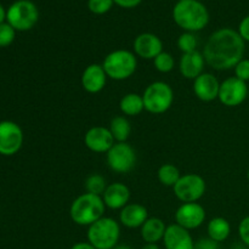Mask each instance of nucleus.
<instances>
[{
	"instance_id": "nucleus-1",
	"label": "nucleus",
	"mask_w": 249,
	"mask_h": 249,
	"mask_svg": "<svg viewBox=\"0 0 249 249\" xmlns=\"http://www.w3.org/2000/svg\"><path fill=\"white\" fill-rule=\"evenodd\" d=\"M246 44L237 31L221 28L214 32L204 45L203 56L206 63L216 71L235 68L243 58Z\"/></svg>"
},
{
	"instance_id": "nucleus-2",
	"label": "nucleus",
	"mask_w": 249,
	"mask_h": 249,
	"mask_svg": "<svg viewBox=\"0 0 249 249\" xmlns=\"http://www.w3.org/2000/svg\"><path fill=\"white\" fill-rule=\"evenodd\" d=\"M173 18L180 28L195 33L209 23V12L198 0H179L173 9Z\"/></svg>"
},
{
	"instance_id": "nucleus-3",
	"label": "nucleus",
	"mask_w": 249,
	"mask_h": 249,
	"mask_svg": "<svg viewBox=\"0 0 249 249\" xmlns=\"http://www.w3.org/2000/svg\"><path fill=\"white\" fill-rule=\"evenodd\" d=\"M106 206L101 196L92 194H83L72 202L70 208V215L73 223L80 226H88L104 216Z\"/></svg>"
},
{
	"instance_id": "nucleus-4",
	"label": "nucleus",
	"mask_w": 249,
	"mask_h": 249,
	"mask_svg": "<svg viewBox=\"0 0 249 249\" xmlns=\"http://www.w3.org/2000/svg\"><path fill=\"white\" fill-rule=\"evenodd\" d=\"M88 242L96 249H113L121 237V226L113 218L102 216L88 229Z\"/></svg>"
},
{
	"instance_id": "nucleus-5",
	"label": "nucleus",
	"mask_w": 249,
	"mask_h": 249,
	"mask_svg": "<svg viewBox=\"0 0 249 249\" xmlns=\"http://www.w3.org/2000/svg\"><path fill=\"white\" fill-rule=\"evenodd\" d=\"M107 77L113 80H125L135 73L138 68V58L129 50H114L105 57L102 62Z\"/></svg>"
},
{
	"instance_id": "nucleus-6",
	"label": "nucleus",
	"mask_w": 249,
	"mask_h": 249,
	"mask_svg": "<svg viewBox=\"0 0 249 249\" xmlns=\"http://www.w3.org/2000/svg\"><path fill=\"white\" fill-rule=\"evenodd\" d=\"M145 109L153 114H162L172 107L174 102V91L164 82H153L142 94Z\"/></svg>"
},
{
	"instance_id": "nucleus-7",
	"label": "nucleus",
	"mask_w": 249,
	"mask_h": 249,
	"mask_svg": "<svg viewBox=\"0 0 249 249\" xmlns=\"http://www.w3.org/2000/svg\"><path fill=\"white\" fill-rule=\"evenodd\" d=\"M39 19L38 7L31 0H17L6 11V21L15 31L26 32L33 28Z\"/></svg>"
},
{
	"instance_id": "nucleus-8",
	"label": "nucleus",
	"mask_w": 249,
	"mask_h": 249,
	"mask_svg": "<svg viewBox=\"0 0 249 249\" xmlns=\"http://www.w3.org/2000/svg\"><path fill=\"white\" fill-rule=\"evenodd\" d=\"M174 195L182 203H192L201 199L206 194V181L198 174H185L173 186Z\"/></svg>"
},
{
	"instance_id": "nucleus-9",
	"label": "nucleus",
	"mask_w": 249,
	"mask_h": 249,
	"mask_svg": "<svg viewBox=\"0 0 249 249\" xmlns=\"http://www.w3.org/2000/svg\"><path fill=\"white\" fill-rule=\"evenodd\" d=\"M107 163L113 172L126 174L136 164L135 150L128 142H116L107 152Z\"/></svg>"
},
{
	"instance_id": "nucleus-10",
	"label": "nucleus",
	"mask_w": 249,
	"mask_h": 249,
	"mask_svg": "<svg viewBox=\"0 0 249 249\" xmlns=\"http://www.w3.org/2000/svg\"><path fill=\"white\" fill-rule=\"evenodd\" d=\"M23 145L21 126L11 121L0 122V155L14 156Z\"/></svg>"
},
{
	"instance_id": "nucleus-11",
	"label": "nucleus",
	"mask_w": 249,
	"mask_h": 249,
	"mask_svg": "<svg viewBox=\"0 0 249 249\" xmlns=\"http://www.w3.org/2000/svg\"><path fill=\"white\" fill-rule=\"evenodd\" d=\"M248 94L249 89L247 83L236 77H231L220 83L218 99L225 106L236 107L245 102Z\"/></svg>"
},
{
	"instance_id": "nucleus-12",
	"label": "nucleus",
	"mask_w": 249,
	"mask_h": 249,
	"mask_svg": "<svg viewBox=\"0 0 249 249\" xmlns=\"http://www.w3.org/2000/svg\"><path fill=\"white\" fill-rule=\"evenodd\" d=\"M206 220V211L197 202L182 203L175 213V221L178 225L186 230H195L199 228Z\"/></svg>"
},
{
	"instance_id": "nucleus-13",
	"label": "nucleus",
	"mask_w": 249,
	"mask_h": 249,
	"mask_svg": "<svg viewBox=\"0 0 249 249\" xmlns=\"http://www.w3.org/2000/svg\"><path fill=\"white\" fill-rule=\"evenodd\" d=\"M84 143L90 151L96 153H107L116 143L113 135L106 126H92L84 136Z\"/></svg>"
},
{
	"instance_id": "nucleus-14",
	"label": "nucleus",
	"mask_w": 249,
	"mask_h": 249,
	"mask_svg": "<svg viewBox=\"0 0 249 249\" xmlns=\"http://www.w3.org/2000/svg\"><path fill=\"white\" fill-rule=\"evenodd\" d=\"M134 53L143 60H155L163 51V43L160 36L152 33H142L134 40Z\"/></svg>"
},
{
	"instance_id": "nucleus-15",
	"label": "nucleus",
	"mask_w": 249,
	"mask_h": 249,
	"mask_svg": "<svg viewBox=\"0 0 249 249\" xmlns=\"http://www.w3.org/2000/svg\"><path fill=\"white\" fill-rule=\"evenodd\" d=\"M220 83L212 73H202L194 80V92L203 102H211L218 99Z\"/></svg>"
},
{
	"instance_id": "nucleus-16",
	"label": "nucleus",
	"mask_w": 249,
	"mask_h": 249,
	"mask_svg": "<svg viewBox=\"0 0 249 249\" xmlns=\"http://www.w3.org/2000/svg\"><path fill=\"white\" fill-rule=\"evenodd\" d=\"M165 249H195V242L189 230L178 224L167 226L163 237Z\"/></svg>"
},
{
	"instance_id": "nucleus-17",
	"label": "nucleus",
	"mask_w": 249,
	"mask_h": 249,
	"mask_svg": "<svg viewBox=\"0 0 249 249\" xmlns=\"http://www.w3.org/2000/svg\"><path fill=\"white\" fill-rule=\"evenodd\" d=\"M107 74L102 65L92 63L89 65L82 74V87L85 91L90 94H97L106 87Z\"/></svg>"
},
{
	"instance_id": "nucleus-18",
	"label": "nucleus",
	"mask_w": 249,
	"mask_h": 249,
	"mask_svg": "<svg viewBox=\"0 0 249 249\" xmlns=\"http://www.w3.org/2000/svg\"><path fill=\"white\" fill-rule=\"evenodd\" d=\"M102 199L107 208L123 209L130 199V190L122 182H113L107 186L106 191L102 195Z\"/></svg>"
},
{
	"instance_id": "nucleus-19",
	"label": "nucleus",
	"mask_w": 249,
	"mask_h": 249,
	"mask_svg": "<svg viewBox=\"0 0 249 249\" xmlns=\"http://www.w3.org/2000/svg\"><path fill=\"white\" fill-rule=\"evenodd\" d=\"M204 63H206V60H204L203 53H199L198 50L182 53L180 57L179 71L184 78L195 80L203 73Z\"/></svg>"
},
{
	"instance_id": "nucleus-20",
	"label": "nucleus",
	"mask_w": 249,
	"mask_h": 249,
	"mask_svg": "<svg viewBox=\"0 0 249 249\" xmlns=\"http://www.w3.org/2000/svg\"><path fill=\"white\" fill-rule=\"evenodd\" d=\"M147 219V209L139 203H128L119 213V220L128 229L141 228Z\"/></svg>"
},
{
	"instance_id": "nucleus-21",
	"label": "nucleus",
	"mask_w": 249,
	"mask_h": 249,
	"mask_svg": "<svg viewBox=\"0 0 249 249\" xmlns=\"http://www.w3.org/2000/svg\"><path fill=\"white\" fill-rule=\"evenodd\" d=\"M140 229L141 237L146 243H157L164 237L167 226L162 219L148 218Z\"/></svg>"
},
{
	"instance_id": "nucleus-22",
	"label": "nucleus",
	"mask_w": 249,
	"mask_h": 249,
	"mask_svg": "<svg viewBox=\"0 0 249 249\" xmlns=\"http://www.w3.org/2000/svg\"><path fill=\"white\" fill-rule=\"evenodd\" d=\"M207 233H208V237L212 238L215 242L220 243L224 242L229 238L231 233V225L225 218H218L212 219L208 223L207 226Z\"/></svg>"
},
{
	"instance_id": "nucleus-23",
	"label": "nucleus",
	"mask_w": 249,
	"mask_h": 249,
	"mask_svg": "<svg viewBox=\"0 0 249 249\" xmlns=\"http://www.w3.org/2000/svg\"><path fill=\"white\" fill-rule=\"evenodd\" d=\"M119 108H121L122 113L125 116H138L145 109L142 95L135 94V92L124 95L119 102Z\"/></svg>"
},
{
	"instance_id": "nucleus-24",
	"label": "nucleus",
	"mask_w": 249,
	"mask_h": 249,
	"mask_svg": "<svg viewBox=\"0 0 249 249\" xmlns=\"http://www.w3.org/2000/svg\"><path fill=\"white\" fill-rule=\"evenodd\" d=\"M109 131L113 135L116 142H126L131 133V125L125 117H114L109 124Z\"/></svg>"
},
{
	"instance_id": "nucleus-25",
	"label": "nucleus",
	"mask_w": 249,
	"mask_h": 249,
	"mask_svg": "<svg viewBox=\"0 0 249 249\" xmlns=\"http://www.w3.org/2000/svg\"><path fill=\"white\" fill-rule=\"evenodd\" d=\"M180 178H181V175H180L179 169L174 164L167 163L158 169V180L164 186L173 187Z\"/></svg>"
},
{
	"instance_id": "nucleus-26",
	"label": "nucleus",
	"mask_w": 249,
	"mask_h": 249,
	"mask_svg": "<svg viewBox=\"0 0 249 249\" xmlns=\"http://www.w3.org/2000/svg\"><path fill=\"white\" fill-rule=\"evenodd\" d=\"M107 181L101 174H91L85 180V190L88 194L102 196L107 189Z\"/></svg>"
},
{
	"instance_id": "nucleus-27",
	"label": "nucleus",
	"mask_w": 249,
	"mask_h": 249,
	"mask_svg": "<svg viewBox=\"0 0 249 249\" xmlns=\"http://www.w3.org/2000/svg\"><path fill=\"white\" fill-rule=\"evenodd\" d=\"M153 63H155V67L158 72L169 73L174 70L175 60L174 57H173L172 53L162 51V53L153 60Z\"/></svg>"
},
{
	"instance_id": "nucleus-28",
	"label": "nucleus",
	"mask_w": 249,
	"mask_h": 249,
	"mask_svg": "<svg viewBox=\"0 0 249 249\" xmlns=\"http://www.w3.org/2000/svg\"><path fill=\"white\" fill-rule=\"evenodd\" d=\"M178 48L182 53H189L197 50V38L194 33L185 32L178 39Z\"/></svg>"
},
{
	"instance_id": "nucleus-29",
	"label": "nucleus",
	"mask_w": 249,
	"mask_h": 249,
	"mask_svg": "<svg viewBox=\"0 0 249 249\" xmlns=\"http://www.w3.org/2000/svg\"><path fill=\"white\" fill-rule=\"evenodd\" d=\"M16 36V31L7 22L0 24V48L11 45Z\"/></svg>"
},
{
	"instance_id": "nucleus-30",
	"label": "nucleus",
	"mask_w": 249,
	"mask_h": 249,
	"mask_svg": "<svg viewBox=\"0 0 249 249\" xmlns=\"http://www.w3.org/2000/svg\"><path fill=\"white\" fill-rule=\"evenodd\" d=\"M113 4V0H89L88 7L92 14L104 15L112 9Z\"/></svg>"
},
{
	"instance_id": "nucleus-31",
	"label": "nucleus",
	"mask_w": 249,
	"mask_h": 249,
	"mask_svg": "<svg viewBox=\"0 0 249 249\" xmlns=\"http://www.w3.org/2000/svg\"><path fill=\"white\" fill-rule=\"evenodd\" d=\"M235 77L247 83L249 80V60L242 58L237 65L235 66Z\"/></svg>"
},
{
	"instance_id": "nucleus-32",
	"label": "nucleus",
	"mask_w": 249,
	"mask_h": 249,
	"mask_svg": "<svg viewBox=\"0 0 249 249\" xmlns=\"http://www.w3.org/2000/svg\"><path fill=\"white\" fill-rule=\"evenodd\" d=\"M238 235H240L242 242L249 247V216H246L245 219L241 220L240 225H238Z\"/></svg>"
},
{
	"instance_id": "nucleus-33",
	"label": "nucleus",
	"mask_w": 249,
	"mask_h": 249,
	"mask_svg": "<svg viewBox=\"0 0 249 249\" xmlns=\"http://www.w3.org/2000/svg\"><path fill=\"white\" fill-rule=\"evenodd\" d=\"M195 249H219V243L212 238H201L195 242Z\"/></svg>"
},
{
	"instance_id": "nucleus-34",
	"label": "nucleus",
	"mask_w": 249,
	"mask_h": 249,
	"mask_svg": "<svg viewBox=\"0 0 249 249\" xmlns=\"http://www.w3.org/2000/svg\"><path fill=\"white\" fill-rule=\"evenodd\" d=\"M237 32L240 33V36H242L243 40L249 41V15L241 21Z\"/></svg>"
},
{
	"instance_id": "nucleus-35",
	"label": "nucleus",
	"mask_w": 249,
	"mask_h": 249,
	"mask_svg": "<svg viewBox=\"0 0 249 249\" xmlns=\"http://www.w3.org/2000/svg\"><path fill=\"white\" fill-rule=\"evenodd\" d=\"M114 4L118 6L124 7V9H133V7L138 6L142 0H113Z\"/></svg>"
},
{
	"instance_id": "nucleus-36",
	"label": "nucleus",
	"mask_w": 249,
	"mask_h": 249,
	"mask_svg": "<svg viewBox=\"0 0 249 249\" xmlns=\"http://www.w3.org/2000/svg\"><path fill=\"white\" fill-rule=\"evenodd\" d=\"M71 249H96L90 242H78L73 245Z\"/></svg>"
},
{
	"instance_id": "nucleus-37",
	"label": "nucleus",
	"mask_w": 249,
	"mask_h": 249,
	"mask_svg": "<svg viewBox=\"0 0 249 249\" xmlns=\"http://www.w3.org/2000/svg\"><path fill=\"white\" fill-rule=\"evenodd\" d=\"M5 19H6V10H5L4 6L0 4V24L4 23Z\"/></svg>"
},
{
	"instance_id": "nucleus-38",
	"label": "nucleus",
	"mask_w": 249,
	"mask_h": 249,
	"mask_svg": "<svg viewBox=\"0 0 249 249\" xmlns=\"http://www.w3.org/2000/svg\"><path fill=\"white\" fill-rule=\"evenodd\" d=\"M141 249H160V248L158 247L157 243H145L143 247Z\"/></svg>"
},
{
	"instance_id": "nucleus-39",
	"label": "nucleus",
	"mask_w": 249,
	"mask_h": 249,
	"mask_svg": "<svg viewBox=\"0 0 249 249\" xmlns=\"http://www.w3.org/2000/svg\"><path fill=\"white\" fill-rule=\"evenodd\" d=\"M113 249H131L128 245H117Z\"/></svg>"
},
{
	"instance_id": "nucleus-40",
	"label": "nucleus",
	"mask_w": 249,
	"mask_h": 249,
	"mask_svg": "<svg viewBox=\"0 0 249 249\" xmlns=\"http://www.w3.org/2000/svg\"><path fill=\"white\" fill-rule=\"evenodd\" d=\"M247 177H248V179H249V170H248V173H247Z\"/></svg>"
},
{
	"instance_id": "nucleus-41",
	"label": "nucleus",
	"mask_w": 249,
	"mask_h": 249,
	"mask_svg": "<svg viewBox=\"0 0 249 249\" xmlns=\"http://www.w3.org/2000/svg\"><path fill=\"white\" fill-rule=\"evenodd\" d=\"M248 89H249V85H248Z\"/></svg>"
}]
</instances>
